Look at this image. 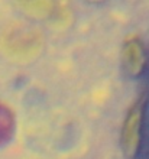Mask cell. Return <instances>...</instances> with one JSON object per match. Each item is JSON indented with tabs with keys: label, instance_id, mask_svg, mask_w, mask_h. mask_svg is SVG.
I'll list each match as a JSON object with an SVG mask.
<instances>
[{
	"label": "cell",
	"instance_id": "1",
	"mask_svg": "<svg viewBox=\"0 0 149 159\" xmlns=\"http://www.w3.org/2000/svg\"><path fill=\"white\" fill-rule=\"evenodd\" d=\"M143 119H145V98L139 97L129 107L126 117L123 120V126H122L120 142H122L124 155L128 158H135L141 149Z\"/></svg>",
	"mask_w": 149,
	"mask_h": 159
},
{
	"label": "cell",
	"instance_id": "3",
	"mask_svg": "<svg viewBox=\"0 0 149 159\" xmlns=\"http://www.w3.org/2000/svg\"><path fill=\"white\" fill-rule=\"evenodd\" d=\"M17 3L35 16L51 17L57 22L68 20L70 17L67 9L68 6L58 3L55 0H17Z\"/></svg>",
	"mask_w": 149,
	"mask_h": 159
},
{
	"label": "cell",
	"instance_id": "5",
	"mask_svg": "<svg viewBox=\"0 0 149 159\" xmlns=\"http://www.w3.org/2000/svg\"><path fill=\"white\" fill-rule=\"evenodd\" d=\"M15 132V116L6 104L0 103V145L9 142Z\"/></svg>",
	"mask_w": 149,
	"mask_h": 159
},
{
	"label": "cell",
	"instance_id": "4",
	"mask_svg": "<svg viewBox=\"0 0 149 159\" xmlns=\"http://www.w3.org/2000/svg\"><path fill=\"white\" fill-rule=\"evenodd\" d=\"M41 36L33 29H13V32L4 38V43L13 54L25 55L38 49Z\"/></svg>",
	"mask_w": 149,
	"mask_h": 159
},
{
	"label": "cell",
	"instance_id": "2",
	"mask_svg": "<svg viewBox=\"0 0 149 159\" xmlns=\"http://www.w3.org/2000/svg\"><path fill=\"white\" fill-rule=\"evenodd\" d=\"M146 49L137 35H130L124 39L122 48V64L124 71L132 77H139L146 68Z\"/></svg>",
	"mask_w": 149,
	"mask_h": 159
},
{
	"label": "cell",
	"instance_id": "6",
	"mask_svg": "<svg viewBox=\"0 0 149 159\" xmlns=\"http://www.w3.org/2000/svg\"><path fill=\"white\" fill-rule=\"evenodd\" d=\"M91 2H99V0H91Z\"/></svg>",
	"mask_w": 149,
	"mask_h": 159
}]
</instances>
